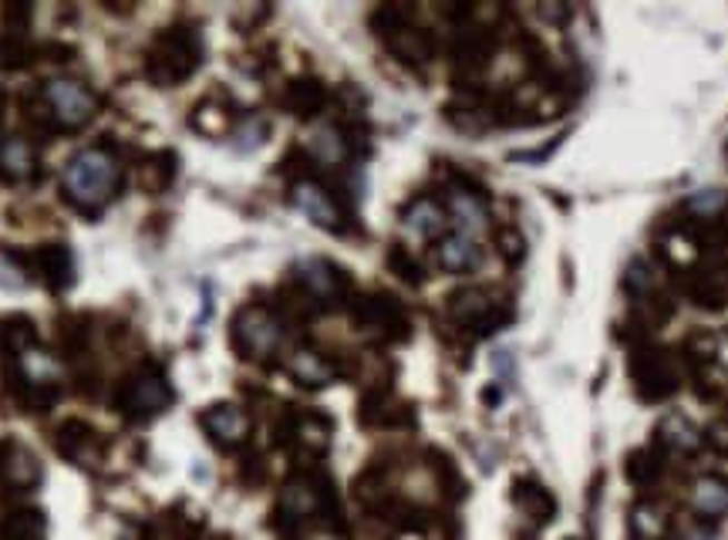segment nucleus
<instances>
[{"instance_id":"9b49d317","label":"nucleus","mask_w":728,"mask_h":540,"mask_svg":"<svg viewBox=\"0 0 728 540\" xmlns=\"http://www.w3.org/2000/svg\"><path fill=\"white\" fill-rule=\"evenodd\" d=\"M452 220H455V234L462 237H472V234H482L485 224H490V213H485V203L475 196V193H465V189H455L452 193Z\"/></svg>"},{"instance_id":"f257e3e1","label":"nucleus","mask_w":728,"mask_h":540,"mask_svg":"<svg viewBox=\"0 0 728 540\" xmlns=\"http://www.w3.org/2000/svg\"><path fill=\"white\" fill-rule=\"evenodd\" d=\"M65 193L81 209H98L118 186V163L105 149H85L65 166Z\"/></svg>"},{"instance_id":"f3484780","label":"nucleus","mask_w":728,"mask_h":540,"mask_svg":"<svg viewBox=\"0 0 728 540\" xmlns=\"http://www.w3.org/2000/svg\"><path fill=\"white\" fill-rule=\"evenodd\" d=\"M0 166H4L11 176L24 179L35 169V156H31V149L21 139H4V143H0Z\"/></svg>"},{"instance_id":"412c9836","label":"nucleus","mask_w":728,"mask_h":540,"mask_svg":"<svg viewBox=\"0 0 728 540\" xmlns=\"http://www.w3.org/2000/svg\"><path fill=\"white\" fill-rule=\"evenodd\" d=\"M634 533H638L641 540H658V537L665 533L661 513L651 510V507H638V510H634Z\"/></svg>"},{"instance_id":"7ed1b4c3","label":"nucleus","mask_w":728,"mask_h":540,"mask_svg":"<svg viewBox=\"0 0 728 540\" xmlns=\"http://www.w3.org/2000/svg\"><path fill=\"white\" fill-rule=\"evenodd\" d=\"M631 375H634L638 392H641L645 399H651V402H661V399L675 395L678 385H681L678 365H675L671 352H661V348H651V352L634 355Z\"/></svg>"},{"instance_id":"6ab92c4d","label":"nucleus","mask_w":728,"mask_h":540,"mask_svg":"<svg viewBox=\"0 0 728 540\" xmlns=\"http://www.w3.org/2000/svg\"><path fill=\"white\" fill-rule=\"evenodd\" d=\"M284 507H287L294 517L314 513V510H317V493H314V487H307V483H291L287 493H284Z\"/></svg>"},{"instance_id":"0eeeda50","label":"nucleus","mask_w":728,"mask_h":540,"mask_svg":"<svg viewBox=\"0 0 728 540\" xmlns=\"http://www.w3.org/2000/svg\"><path fill=\"white\" fill-rule=\"evenodd\" d=\"M452 314L465 324H472V328L479 332H496L500 324L510 321V314L503 307H496V301H490L485 294L479 291H465L452 301Z\"/></svg>"},{"instance_id":"f03ea898","label":"nucleus","mask_w":728,"mask_h":540,"mask_svg":"<svg viewBox=\"0 0 728 540\" xmlns=\"http://www.w3.org/2000/svg\"><path fill=\"white\" fill-rule=\"evenodd\" d=\"M233 338L239 345V352L247 359H267L277 352L281 345V324L270 311L264 307H243L236 314V324H233Z\"/></svg>"},{"instance_id":"a211bd4d","label":"nucleus","mask_w":728,"mask_h":540,"mask_svg":"<svg viewBox=\"0 0 728 540\" xmlns=\"http://www.w3.org/2000/svg\"><path fill=\"white\" fill-rule=\"evenodd\" d=\"M311 149H314V156L321 159V163H327V166H337L341 159H344V153H347V146H344V136L337 132V129H317L314 132V139H311Z\"/></svg>"},{"instance_id":"4468645a","label":"nucleus","mask_w":728,"mask_h":540,"mask_svg":"<svg viewBox=\"0 0 728 540\" xmlns=\"http://www.w3.org/2000/svg\"><path fill=\"white\" fill-rule=\"evenodd\" d=\"M291 375L301 382V385H311V389H321V385H331L334 382V365L327 359H321L317 352H294L291 355Z\"/></svg>"},{"instance_id":"423d86ee","label":"nucleus","mask_w":728,"mask_h":540,"mask_svg":"<svg viewBox=\"0 0 728 540\" xmlns=\"http://www.w3.org/2000/svg\"><path fill=\"white\" fill-rule=\"evenodd\" d=\"M294 206L307 216L311 224H317L324 230H341V209H337V203L331 199V193L324 186H317L311 179L297 183L294 186Z\"/></svg>"},{"instance_id":"2eb2a0df","label":"nucleus","mask_w":728,"mask_h":540,"mask_svg":"<svg viewBox=\"0 0 728 540\" xmlns=\"http://www.w3.org/2000/svg\"><path fill=\"white\" fill-rule=\"evenodd\" d=\"M439 264L452 274H462V271H472L479 264V247L472 237H462V234H452L442 240L439 247Z\"/></svg>"},{"instance_id":"4be33fe9","label":"nucleus","mask_w":728,"mask_h":540,"mask_svg":"<svg viewBox=\"0 0 728 540\" xmlns=\"http://www.w3.org/2000/svg\"><path fill=\"white\" fill-rule=\"evenodd\" d=\"M688 206L698 209V213H705V216H715V213H721V209L728 206V196H725L721 189H705V193L691 196Z\"/></svg>"},{"instance_id":"ddd939ff","label":"nucleus","mask_w":728,"mask_h":540,"mask_svg":"<svg viewBox=\"0 0 728 540\" xmlns=\"http://www.w3.org/2000/svg\"><path fill=\"white\" fill-rule=\"evenodd\" d=\"M297 274H301V281L311 287V294H317V297H324V301H334V297L341 294V287H344L341 274H337L327 261H321V257L301 261Z\"/></svg>"},{"instance_id":"dca6fc26","label":"nucleus","mask_w":728,"mask_h":540,"mask_svg":"<svg viewBox=\"0 0 728 540\" xmlns=\"http://www.w3.org/2000/svg\"><path fill=\"white\" fill-rule=\"evenodd\" d=\"M129 402L136 412H159L169 402V389L159 379H142V382H136Z\"/></svg>"},{"instance_id":"f8f14e48","label":"nucleus","mask_w":728,"mask_h":540,"mask_svg":"<svg viewBox=\"0 0 728 540\" xmlns=\"http://www.w3.org/2000/svg\"><path fill=\"white\" fill-rule=\"evenodd\" d=\"M695 510L708 520H721L728 513V480L711 473V477H701L695 483V497H691Z\"/></svg>"},{"instance_id":"39448f33","label":"nucleus","mask_w":728,"mask_h":540,"mask_svg":"<svg viewBox=\"0 0 728 540\" xmlns=\"http://www.w3.org/2000/svg\"><path fill=\"white\" fill-rule=\"evenodd\" d=\"M688 294L695 297L698 307H708V311L725 307L728 304V261L715 257V261L701 264L695 271V281L688 284Z\"/></svg>"},{"instance_id":"20e7f679","label":"nucleus","mask_w":728,"mask_h":540,"mask_svg":"<svg viewBox=\"0 0 728 540\" xmlns=\"http://www.w3.org/2000/svg\"><path fill=\"white\" fill-rule=\"evenodd\" d=\"M48 101H51V108H55V116L65 122V126H85V122H91V116H95V95L81 85V81H71V78H58V81H51L48 85Z\"/></svg>"},{"instance_id":"1a4fd4ad","label":"nucleus","mask_w":728,"mask_h":540,"mask_svg":"<svg viewBox=\"0 0 728 540\" xmlns=\"http://www.w3.org/2000/svg\"><path fill=\"white\" fill-rule=\"evenodd\" d=\"M203 425L213 432V440L223 443V446H236L247 440V432H250V419L243 415L236 405H216L213 412H206Z\"/></svg>"},{"instance_id":"9d476101","label":"nucleus","mask_w":728,"mask_h":540,"mask_svg":"<svg viewBox=\"0 0 728 540\" xmlns=\"http://www.w3.org/2000/svg\"><path fill=\"white\" fill-rule=\"evenodd\" d=\"M658 440L668 446V450H678V453H695V450H701V429L688 419V415H681V412H671V415H665L661 419V425H658Z\"/></svg>"},{"instance_id":"6e6552de","label":"nucleus","mask_w":728,"mask_h":540,"mask_svg":"<svg viewBox=\"0 0 728 540\" xmlns=\"http://www.w3.org/2000/svg\"><path fill=\"white\" fill-rule=\"evenodd\" d=\"M445 227H449V213L435 199L422 196L405 209V230L415 234L419 240H435L445 234Z\"/></svg>"},{"instance_id":"aec40b11","label":"nucleus","mask_w":728,"mask_h":540,"mask_svg":"<svg viewBox=\"0 0 728 540\" xmlns=\"http://www.w3.org/2000/svg\"><path fill=\"white\" fill-rule=\"evenodd\" d=\"M24 375L31 382H55L58 379V365L45 355V352H24Z\"/></svg>"}]
</instances>
